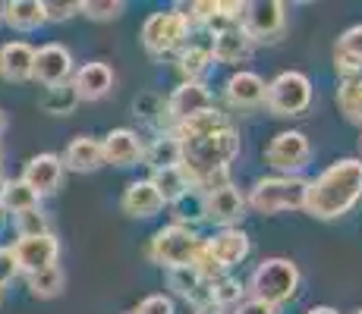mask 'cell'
I'll return each mask as SVG.
<instances>
[{
	"label": "cell",
	"instance_id": "39",
	"mask_svg": "<svg viewBox=\"0 0 362 314\" xmlns=\"http://www.w3.org/2000/svg\"><path fill=\"white\" fill-rule=\"evenodd\" d=\"M233 314H277V308H271V305L259 302V298H246V302L236 305Z\"/></svg>",
	"mask_w": 362,
	"mask_h": 314
},
{
	"label": "cell",
	"instance_id": "34",
	"mask_svg": "<svg viewBox=\"0 0 362 314\" xmlns=\"http://www.w3.org/2000/svg\"><path fill=\"white\" fill-rule=\"evenodd\" d=\"M16 233H19V239H25V236H45V233H51L47 214L41 211V207H32V211L16 214Z\"/></svg>",
	"mask_w": 362,
	"mask_h": 314
},
{
	"label": "cell",
	"instance_id": "14",
	"mask_svg": "<svg viewBox=\"0 0 362 314\" xmlns=\"http://www.w3.org/2000/svg\"><path fill=\"white\" fill-rule=\"evenodd\" d=\"M243 217H246V195L236 186H227V188L205 195V220H211L214 227L230 229Z\"/></svg>",
	"mask_w": 362,
	"mask_h": 314
},
{
	"label": "cell",
	"instance_id": "3",
	"mask_svg": "<svg viewBox=\"0 0 362 314\" xmlns=\"http://www.w3.org/2000/svg\"><path fill=\"white\" fill-rule=\"evenodd\" d=\"M249 251H252V242H249V236L243 233L240 227L218 229L211 239H202V246H199L189 267L196 270L202 280H218V277H224L230 267L246 261Z\"/></svg>",
	"mask_w": 362,
	"mask_h": 314
},
{
	"label": "cell",
	"instance_id": "7",
	"mask_svg": "<svg viewBox=\"0 0 362 314\" xmlns=\"http://www.w3.org/2000/svg\"><path fill=\"white\" fill-rule=\"evenodd\" d=\"M189 23L180 16L177 10H161L151 13L142 25V47L151 54L155 60L167 57V54H177L189 44Z\"/></svg>",
	"mask_w": 362,
	"mask_h": 314
},
{
	"label": "cell",
	"instance_id": "38",
	"mask_svg": "<svg viewBox=\"0 0 362 314\" xmlns=\"http://www.w3.org/2000/svg\"><path fill=\"white\" fill-rule=\"evenodd\" d=\"M13 277H16V264H13L10 248H0V298H4V292H6V286H10Z\"/></svg>",
	"mask_w": 362,
	"mask_h": 314
},
{
	"label": "cell",
	"instance_id": "32",
	"mask_svg": "<svg viewBox=\"0 0 362 314\" xmlns=\"http://www.w3.org/2000/svg\"><path fill=\"white\" fill-rule=\"evenodd\" d=\"M132 110H136V116H142L145 123L151 126H167V101L161 95L155 92H142L132 101Z\"/></svg>",
	"mask_w": 362,
	"mask_h": 314
},
{
	"label": "cell",
	"instance_id": "6",
	"mask_svg": "<svg viewBox=\"0 0 362 314\" xmlns=\"http://www.w3.org/2000/svg\"><path fill=\"white\" fill-rule=\"evenodd\" d=\"M202 246L199 233L186 223H170V227H161L148 242V261L158 264V267L177 270V267H189L192 258Z\"/></svg>",
	"mask_w": 362,
	"mask_h": 314
},
{
	"label": "cell",
	"instance_id": "15",
	"mask_svg": "<svg viewBox=\"0 0 362 314\" xmlns=\"http://www.w3.org/2000/svg\"><path fill=\"white\" fill-rule=\"evenodd\" d=\"M19 179H23L38 198L54 195L60 188V183H64V160L57 155H35L29 164H25V170Z\"/></svg>",
	"mask_w": 362,
	"mask_h": 314
},
{
	"label": "cell",
	"instance_id": "31",
	"mask_svg": "<svg viewBox=\"0 0 362 314\" xmlns=\"http://www.w3.org/2000/svg\"><path fill=\"white\" fill-rule=\"evenodd\" d=\"M41 110L51 116H69L76 107H79V95H76V88L69 85H57V88H47L45 97H41Z\"/></svg>",
	"mask_w": 362,
	"mask_h": 314
},
{
	"label": "cell",
	"instance_id": "40",
	"mask_svg": "<svg viewBox=\"0 0 362 314\" xmlns=\"http://www.w3.org/2000/svg\"><path fill=\"white\" fill-rule=\"evenodd\" d=\"M346 116H350V120H353V123H359V126H362V92H359V97H356V104H353V110H350V114H346Z\"/></svg>",
	"mask_w": 362,
	"mask_h": 314
},
{
	"label": "cell",
	"instance_id": "28",
	"mask_svg": "<svg viewBox=\"0 0 362 314\" xmlns=\"http://www.w3.org/2000/svg\"><path fill=\"white\" fill-rule=\"evenodd\" d=\"M243 292L246 286L233 277H218V280H208V302H211V311L214 308H233V305L243 302Z\"/></svg>",
	"mask_w": 362,
	"mask_h": 314
},
{
	"label": "cell",
	"instance_id": "43",
	"mask_svg": "<svg viewBox=\"0 0 362 314\" xmlns=\"http://www.w3.org/2000/svg\"><path fill=\"white\" fill-rule=\"evenodd\" d=\"M4 129H6V114L0 110V135H4Z\"/></svg>",
	"mask_w": 362,
	"mask_h": 314
},
{
	"label": "cell",
	"instance_id": "9",
	"mask_svg": "<svg viewBox=\"0 0 362 314\" xmlns=\"http://www.w3.org/2000/svg\"><path fill=\"white\" fill-rule=\"evenodd\" d=\"M240 29L249 35L252 44L259 41H277L287 29V4L281 0H252L243 4Z\"/></svg>",
	"mask_w": 362,
	"mask_h": 314
},
{
	"label": "cell",
	"instance_id": "35",
	"mask_svg": "<svg viewBox=\"0 0 362 314\" xmlns=\"http://www.w3.org/2000/svg\"><path fill=\"white\" fill-rule=\"evenodd\" d=\"M334 51L346 54V57L356 60L362 66V25H353V29H346L344 35H340L337 44H334Z\"/></svg>",
	"mask_w": 362,
	"mask_h": 314
},
{
	"label": "cell",
	"instance_id": "4",
	"mask_svg": "<svg viewBox=\"0 0 362 314\" xmlns=\"http://www.w3.org/2000/svg\"><path fill=\"white\" fill-rule=\"evenodd\" d=\"M299 283H303V274L290 258H268L255 267L252 280H249V292H252V298L277 308V305L290 302L296 296Z\"/></svg>",
	"mask_w": 362,
	"mask_h": 314
},
{
	"label": "cell",
	"instance_id": "19",
	"mask_svg": "<svg viewBox=\"0 0 362 314\" xmlns=\"http://www.w3.org/2000/svg\"><path fill=\"white\" fill-rule=\"evenodd\" d=\"M35 66V47L25 41H6L0 47V79L6 82H29Z\"/></svg>",
	"mask_w": 362,
	"mask_h": 314
},
{
	"label": "cell",
	"instance_id": "30",
	"mask_svg": "<svg viewBox=\"0 0 362 314\" xmlns=\"http://www.w3.org/2000/svg\"><path fill=\"white\" fill-rule=\"evenodd\" d=\"M25 280H29V292L35 298H57L60 292H64V286H66V274H64L60 264H54V267L25 277Z\"/></svg>",
	"mask_w": 362,
	"mask_h": 314
},
{
	"label": "cell",
	"instance_id": "26",
	"mask_svg": "<svg viewBox=\"0 0 362 314\" xmlns=\"http://www.w3.org/2000/svg\"><path fill=\"white\" fill-rule=\"evenodd\" d=\"M142 160H145V167H148L151 173L167 170V167H180V142H177V135H173V132L158 135L155 142L142 151Z\"/></svg>",
	"mask_w": 362,
	"mask_h": 314
},
{
	"label": "cell",
	"instance_id": "23",
	"mask_svg": "<svg viewBox=\"0 0 362 314\" xmlns=\"http://www.w3.org/2000/svg\"><path fill=\"white\" fill-rule=\"evenodd\" d=\"M167 280H170V289L177 292L180 298L192 302L199 311H211V302H208V280H202L192 267L167 270Z\"/></svg>",
	"mask_w": 362,
	"mask_h": 314
},
{
	"label": "cell",
	"instance_id": "49",
	"mask_svg": "<svg viewBox=\"0 0 362 314\" xmlns=\"http://www.w3.org/2000/svg\"><path fill=\"white\" fill-rule=\"evenodd\" d=\"M129 314H136V311H129Z\"/></svg>",
	"mask_w": 362,
	"mask_h": 314
},
{
	"label": "cell",
	"instance_id": "12",
	"mask_svg": "<svg viewBox=\"0 0 362 314\" xmlns=\"http://www.w3.org/2000/svg\"><path fill=\"white\" fill-rule=\"evenodd\" d=\"M73 54L64 44H45L35 51V66H32V79L45 88H57L66 85L73 79Z\"/></svg>",
	"mask_w": 362,
	"mask_h": 314
},
{
	"label": "cell",
	"instance_id": "37",
	"mask_svg": "<svg viewBox=\"0 0 362 314\" xmlns=\"http://www.w3.org/2000/svg\"><path fill=\"white\" fill-rule=\"evenodd\" d=\"M136 314H173V302L167 296H148L139 302Z\"/></svg>",
	"mask_w": 362,
	"mask_h": 314
},
{
	"label": "cell",
	"instance_id": "8",
	"mask_svg": "<svg viewBox=\"0 0 362 314\" xmlns=\"http://www.w3.org/2000/svg\"><path fill=\"white\" fill-rule=\"evenodd\" d=\"M264 104L274 116H303L312 107V82L305 73L287 69L277 79L268 82L264 92Z\"/></svg>",
	"mask_w": 362,
	"mask_h": 314
},
{
	"label": "cell",
	"instance_id": "21",
	"mask_svg": "<svg viewBox=\"0 0 362 314\" xmlns=\"http://www.w3.org/2000/svg\"><path fill=\"white\" fill-rule=\"evenodd\" d=\"M211 57L218 63H227V66H236V63L249 60V54H252V41H249V35L236 25V29H227L221 35H211Z\"/></svg>",
	"mask_w": 362,
	"mask_h": 314
},
{
	"label": "cell",
	"instance_id": "20",
	"mask_svg": "<svg viewBox=\"0 0 362 314\" xmlns=\"http://www.w3.org/2000/svg\"><path fill=\"white\" fill-rule=\"evenodd\" d=\"M123 211L129 217H155L164 211V198L158 195V188L151 186V179H136L123 192Z\"/></svg>",
	"mask_w": 362,
	"mask_h": 314
},
{
	"label": "cell",
	"instance_id": "47",
	"mask_svg": "<svg viewBox=\"0 0 362 314\" xmlns=\"http://www.w3.org/2000/svg\"><path fill=\"white\" fill-rule=\"evenodd\" d=\"M0 23H4V13H0Z\"/></svg>",
	"mask_w": 362,
	"mask_h": 314
},
{
	"label": "cell",
	"instance_id": "42",
	"mask_svg": "<svg viewBox=\"0 0 362 314\" xmlns=\"http://www.w3.org/2000/svg\"><path fill=\"white\" fill-rule=\"evenodd\" d=\"M6 186H10V179H6V173H4V170H0V198H4Z\"/></svg>",
	"mask_w": 362,
	"mask_h": 314
},
{
	"label": "cell",
	"instance_id": "16",
	"mask_svg": "<svg viewBox=\"0 0 362 314\" xmlns=\"http://www.w3.org/2000/svg\"><path fill=\"white\" fill-rule=\"evenodd\" d=\"M69 85L76 88L79 101H101V97H107L110 88H114V69L101 60L82 63V66L73 73Z\"/></svg>",
	"mask_w": 362,
	"mask_h": 314
},
{
	"label": "cell",
	"instance_id": "33",
	"mask_svg": "<svg viewBox=\"0 0 362 314\" xmlns=\"http://www.w3.org/2000/svg\"><path fill=\"white\" fill-rule=\"evenodd\" d=\"M79 13L88 19H95V23H110V19L127 13V4H123V0H82Z\"/></svg>",
	"mask_w": 362,
	"mask_h": 314
},
{
	"label": "cell",
	"instance_id": "24",
	"mask_svg": "<svg viewBox=\"0 0 362 314\" xmlns=\"http://www.w3.org/2000/svg\"><path fill=\"white\" fill-rule=\"evenodd\" d=\"M4 23L16 32H35L45 25V0H10L0 4Z\"/></svg>",
	"mask_w": 362,
	"mask_h": 314
},
{
	"label": "cell",
	"instance_id": "10",
	"mask_svg": "<svg viewBox=\"0 0 362 314\" xmlns=\"http://www.w3.org/2000/svg\"><path fill=\"white\" fill-rule=\"evenodd\" d=\"M264 160L274 167L281 176H296L299 170H305L312 160V145L305 138V132L299 129H284L264 148Z\"/></svg>",
	"mask_w": 362,
	"mask_h": 314
},
{
	"label": "cell",
	"instance_id": "2",
	"mask_svg": "<svg viewBox=\"0 0 362 314\" xmlns=\"http://www.w3.org/2000/svg\"><path fill=\"white\" fill-rule=\"evenodd\" d=\"M362 198V160L340 157L305 188L303 211L315 220H340Z\"/></svg>",
	"mask_w": 362,
	"mask_h": 314
},
{
	"label": "cell",
	"instance_id": "18",
	"mask_svg": "<svg viewBox=\"0 0 362 314\" xmlns=\"http://www.w3.org/2000/svg\"><path fill=\"white\" fill-rule=\"evenodd\" d=\"M264 92H268V82L259 73H249V69L233 73L224 85V97L233 107H259V104H264Z\"/></svg>",
	"mask_w": 362,
	"mask_h": 314
},
{
	"label": "cell",
	"instance_id": "11",
	"mask_svg": "<svg viewBox=\"0 0 362 314\" xmlns=\"http://www.w3.org/2000/svg\"><path fill=\"white\" fill-rule=\"evenodd\" d=\"M10 255H13V264H16V274H41V270L54 267L60 258V242L54 233H45V236H25V239H16L10 246Z\"/></svg>",
	"mask_w": 362,
	"mask_h": 314
},
{
	"label": "cell",
	"instance_id": "41",
	"mask_svg": "<svg viewBox=\"0 0 362 314\" xmlns=\"http://www.w3.org/2000/svg\"><path fill=\"white\" fill-rule=\"evenodd\" d=\"M305 314H340V311H334L331 305H315V308H309Z\"/></svg>",
	"mask_w": 362,
	"mask_h": 314
},
{
	"label": "cell",
	"instance_id": "48",
	"mask_svg": "<svg viewBox=\"0 0 362 314\" xmlns=\"http://www.w3.org/2000/svg\"><path fill=\"white\" fill-rule=\"evenodd\" d=\"M359 148H362V138H359Z\"/></svg>",
	"mask_w": 362,
	"mask_h": 314
},
{
	"label": "cell",
	"instance_id": "46",
	"mask_svg": "<svg viewBox=\"0 0 362 314\" xmlns=\"http://www.w3.org/2000/svg\"><path fill=\"white\" fill-rule=\"evenodd\" d=\"M353 314H362V308H356V311H353Z\"/></svg>",
	"mask_w": 362,
	"mask_h": 314
},
{
	"label": "cell",
	"instance_id": "17",
	"mask_svg": "<svg viewBox=\"0 0 362 314\" xmlns=\"http://www.w3.org/2000/svg\"><path fill=\"white\" fill-rule=\"evenodd\" d=\"M101 151H104V164L110 167H136L142 160V138L132 129H114L101 138Z\"/></svg>",
	"mask_w": 362,
	"mask_h": 314
},
{
	"label": "cell",
	"instance_id": "29",
	"mask_svg": "<svg viewBox=\"0 0 362 314\" xmlns=\"http://www.w3.org/2000/svg\"><path fill=\"white\" fill-rule=\"evenodd\" d=\"M32 207H41V198L23 183V179H10L4 198H0V211H6V214H13V217H16V214L32 211Z\"/></svg>",
	"mask_w": 362,
	"mask_h": 314
},
{
	"label": "cell",
	"instance_id": "36",
	"mask_svg": "<svg viewBox=\"0 0 362 314\" xmlns=\"http://www.w3.org/2000/svg\"><path fill=\"white\" fill-rule=\"evenodd\" d=\"M79 13V4H60V0H45V23H66Z\"/></svg>",
	"mask_w": 362,
	"mask_h": 314
},
{
	"label": "cell",
	"instance_id": "1",
	"mask_svg": "<svg viewBox=\"0 0 362 314\" xmlns=\"http://www.w3.org/2000/svg\"><path fill=\"white\" fill-rule=\"evenodd\" d=\"M180 142V167L189 176L192 188L218 170H230V160L240 155V132L230 126L221 107H211L192 120L173 126Z\"/></svg>",
	"mask_w": 362,
	"mask_h": 314
},
{
	"label": "cell",
	"instance_id": "44",
	"mask_svg": "<svg viewBox=\"0 0 362 314\" xmlns=\"http://www.w3.org/2000/svg\"><path fill=\"white\" fill-rule=\"evenodd\" d=\"M196 314H221V311H196Z\"/></svg>",
	"mask_w": 362,
	"mask_h": 314
},
{
	"label": "cell",
	"instance_id": "45",
	"mask_svg": "<svg viewBox=\"0 0 362 314\" xmlns=\"http://www.w3.org/2000/svg\"><path fill=\"white\" fill-rule=\"evenodd\" d=\"M0 157H4V145H0Z\"/></svg>",
	"mask_w": 362,
	"mask_h": 314
},
{
	"label": "cell",
	"instance_id": "22",
	"mask_svg": "<svg viewBox=\"0 0 362 314\" xmlns=\"http://www.w3.org/2000/svg\"><path fill=\"white\" fill-rule=\"evenodd\" d=\"M98 167H104V151L101 142L92 135H76L69 142L66 155H64V170L73 173H95Z\"/></svg>",
	"mask_w": 362,
	"mask_h": 314
},
{
	"label": "cell",
	"instance_id": "27",
	"mask_svg": "<svg viewBox=\"0 0 362 314\" xmlns=\"http://www.w3.org/2000/svg\"><path fill=\"white\" fill-rule=\"evenodd\" d=\"M211 47H205V44H186L183 51H180V57H177V69H180V76H183V82H202V76L211 69Z\"/></svg>",
	"mask_w": 362,
	"mask_h": 314
},
{
	"label": "cell",
	"instance_id": "5",
	"mask_svg": "<svg viewBox=\"0 0 362 314\" xmlns=\"http://www.w3.org/2000/svg\"><path fill=\"white\" fill-rule=\"evenodd\" d=\"M305 183L303 176H268L259 179L246 195V207L255 214H284V211H303L305 207Z\"/></svg>",
	"mask_w": 362,
	"mask_h": 314
},
{
	"label": "cell",
	"instance_id": "13",
	"mask_svg": "<svg viewBox=\"0 0 362 314\" xmlns=\"http://www.w3.org/2000/svg\"><path fill=\"white\" fill-rule=\"evenodd\" d=\"M214 107V97L202 82H183L170 97H167V132L173 126L192 120V116L205 114V110Z\"/></svg>",
	"mask_w": 362,
	"mask_h": 314
},
{
	"label": "cell",
	"instance_id": "25",
	"mask_svg": "<svg viewBox=\"0 0 362 314\" xmlns=\"http://www.w3.org/2000/svg\"><path fill=\"white\" fill-rule=\"evenodd\" d=\"M151 186L158 188V195L164 198V205H177L183 195L192 192L189 176L183 173V167H167V170H155L151 173Z\"/></svg>",
	"mask_w": 362,
	"mask_h": 314
}]
</instances>
